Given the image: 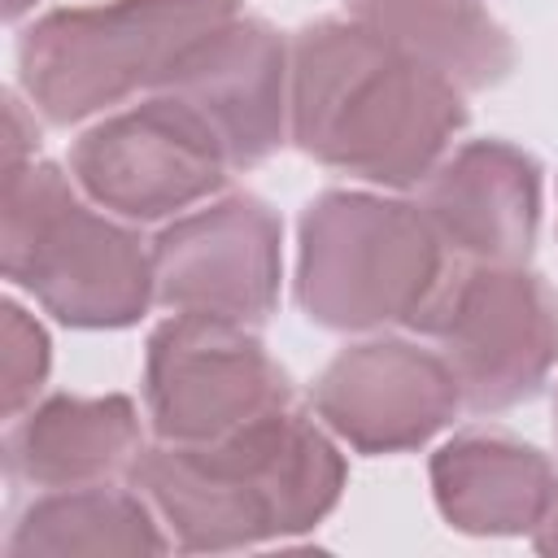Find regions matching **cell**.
Instances as JSON below:
<instances>
[{"instance_id": "6da1fadb", "label": "cell", "mask_w": 558, "mask_h": 558, "mask_svg": "<svg viewBox=\"0 0 558 558\" xmlns=\"http://www.w3.org/2000/svg\"><path fill=\"white\" fill-rule=\"evenodd\" d=\"M288 131L314 161L414 187L466 126L462 92L357 17H323L292 35Z\"/></svg>"}, {"instance_id": "7a4b0ae2", "label": "cell", "mask_w": 558, "mask_h": 558, "mask_svg": "<svg viewBox=\"0 0 558 558\" xmlns=\"http://www.w3.org/2000/svg\"><path fill=\"white\" fill-rule=\"evenodd\" d=\"M135 488L183 554H227L318 527L349 480L336 440L283 405L205 445H144Z\"/></svg>"}, {"instance_id": "3957f363", "label": "cell", "mask_w": 558, "mask_h": 558, "mask_svg": "<svg viewBox=\"0 0 558 558\" xmlns=\"http://www.w3.org/2000/svg\"><path fill=\"white\" fill-rule=\"evenodd\" d=\"M4 279L26 288L57 323L83 331L131 327L157 301L153 248L83 205L52 161H4Z\"/></svg>"}, {"instance_id": "277c9868", "label": "cell", "mask_w": 558, "mask_h": 558, "mask_svg": "<svg viewBox=\"0 0 558 558\" xmlns=\"http://www.w3.org/2000/svg\"><path fill=\"white\" fill-rule=\"evenodd\" d=\"M240 17V0H109L52 9L17 44L22 92L52 122L70 126L135 92H161L174 65L218 26Z\"/></svg>"}, {"instance_id": "5b68a950", "label": "cell", "mask_w": 558, "mask_h": 558, "mask_svg": "<svg viewBox=\"0 0 558 558\" xmlns=\"http://www.w3.org/2000/svg\"><path fill=\"white\" fill-rule=\"evenodd\" d=\"M445 279V240L423 205L323 192L301 214L296 305L331 331L414 323Z\"/></svg>"}, {"instance_id": "8992f818", "label": "cell", "mask_w": 558, "mask_h": 558, "mask_svg": "<svg viewBox=\"0 0 558 558\" xmlns=\"http://www.w3.org/2000/svg\"><path fill=\"white\" fill-rule=\"evenodd\" d=\"M410 327L440 344L462 405L480 414L536 397L558 366V296L523 262L445 270Z\"/></svg>"}, {"instance_id": "52a82bcc", "label": "cell", "mask_w": 558, "mask_h": 558, "mask_svg": "<svg viewBox=\"0 0 558 558\" xmlns=\"http://www.w3.org/2000/svg\"><path fill=\"white\" fill-rule=\"evenodd\" d=\"M144 405L161 440L205 445L292 405V384L248 327L179 314L148 336Z\"/></svg>"}, {"instance_id": "ba28073f", "label": "cell", "mask_w": 558, "mask_h": 558, "mask_svg": "<svg viewBox=\"0 0 558 558\" xmlns=\"http://www.w3.org/2000/svg\"><path fill=\"white\" fill-rule=\"evenodd\" d=\"M218 135L170 92L113 113L83 131L70 153L74 183L100 205L135 222L170 218L227 183Z\"/></svg>"}, {"instance_id": "9c48e42d", "label": "cell", "mask_w": 558, "mask_h": 558, "mask_svg": "<svg viewBox=\"0 0 558 558\" xmlns=\"http://www.w3.org/2000/svg\"><path fill=\"white\" fill-rule=\"evenodd\" d=\"M283 227L275 209L248 192L174 218L153 240L157 301L179 314H209L262 327L279 301Z\"/></svg>"}, {"instance_id": "30bf717a", "label": "cell", "mask_w": 558, "mask_h": 558, "mask_svg": "<svg viewBox=\"0 0 558 558\" xmlns=\"http://www.w3.org/2000/svg\"><path fill=\"white\" fill-rule=\"evenodd\" d=\"M462 405L449 362L410 340H362L340 349L314 384V414L357 453H405L427 445Z\"/></svg>"}, {"instance_id": "8fae6325", "label": "cell", "mask_w": 558, "mask_h": 558, "mask_svg": "<svg viewBox=\"0 0 558 558\" xmlns=\"http://www.w3.org/2000/svg\"><path fill=\"white\" fill-rule=\"evenodd\" d=\"M288 78L292 52L279 31L262 17H231L174 65L161 92L218 135L231 166H257L283 144Z\"/></svg>"}, {"instance_id": "7c38bea8", "label": "cell", "mask_w": 558, "mask_h": 558, "mask_svg": "<svg viewBox=\"0 0 558 558\" xmlns=\"http://www.w3.org/2000/svg\"><path fill=\"white\" fill-rule=\"evenodd\" d=\"M423 214L471 262H527L541 227V166L501 140H471L423 179Z\"/></svg>"}, {"instance_id": "4fadbf2b", "label": "cell", "mask_w": 558, "mask_h": 558, "mask_svg": "<svg viewBox=\"0 0 558 558\" xmlns=\"http://www.w3.org/2000/svg\"><path fill=\"white\" fill-rule=\"evenodd\" d=\"M554 484L549 458L510 432H462L432 453L436 506L466 536L532 532Z\"/></svg>"}, {"instance_id": "5bb4252c", "label": "cell", "mask_w": 558, "mask_h": 558, "mask_svg": "<svg viewBox=\"0 0 558 558\" xmlns=\"http://www.w3.org/2000/svg\"><path fill=\"white\" fill-rule=\"evenodd\" d=\"M140 449L144 432L126 397L57 392L9 432L4 466L13 480L35 488H83L131 471Z\"/></svg>"}, {"instance_id": "9a60e30c", "label": "cell", "mask_w": 558, "mask_h": 558, "mask_svg": "<svg viewBox=\"0 0 558 558\" xmlns=\"http://www.w3.org/2000/svg\"><path fill=\"white\" fill-rule=\"evenodd\" d=\"M349 17L366 22L458 92L493 87L514 65V44L475 0H349Z\"/></svg>"}, {"instance_id": "2e32d148", "label": "cell", "mask_w": 558, "mask_h": 558, "mask_svg": "<svg viewBox=\"0 0 558 558\" xmlns=\"http://www.w3.org/2000/svg\"><path fill=\"white\" fill-rule=\"evenodd\" d=\"M9 558H109V554H166L148 497L105 484L61 488L22 510L9 536Z\"/></svg>"}, {"instance_id": "e0dca14e", "label": "cell", "mask_w": 558, "mask_h": 558, "mask_svg": "<svg viewBox=\"0 0 558 558\" xmlns=\"http://www.w3.org/2000/svg\"><path fill=\"white\" fill-rule=\"evenodd\" d=\"M48 336L44 327L13 301H4V414H17L35 401L48 379Z\"/></svg>"}, {"instance_id": "ac0fdd59", "label": "cell", "mask_w": 558, "mask_h": 558, "mask_svg": "<svg viewBox=\"0 0 558 558\" xmlns=\"http://www.w3.org/2000/svg\"><path fill=\"white\" fill-rule=\"evenodd\" d=\"M532 536H536V549L541 554H558V484H554V497L545 506V519L532 527Z\"/></svg>"}, {"instance_id": "d6986e66", "label": "cell", "mask_w": 558, "mask_h": 558, "mask_svg": "<svg viewBox=\"0 0 558 558\" xmlns=\"http://www.w3.org/2000/svg\"><path fill=\"white\" fill-rule=\"evenodd\" d=\"M31 4H35V0H4V17H9V22H17V17H22Z\"/></svg>"}, {"instance_id": "ffe728a7", "label": "cell", "mask_w": 558, "mask_h": 558, "mask_svg": "<svg viewBox=\"0 0 558 558\" xmlns=\"http://www.w3.org/2000/svg\"><path fill=\"white\" fill-rule=\"evenodd\" d=\"M554 418H558V401H554ZM554 427H558V423H554Z\"/></svg>"}]
</instances>
